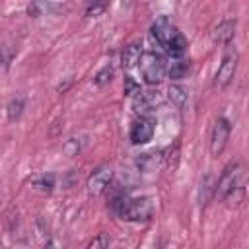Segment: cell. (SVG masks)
Here are the masks:
<instances>
[{"mask_svg":"<svg viewBox=\"0 0 249 249\" xmlns=\"http://www.w3.org/2000/svg\"><path fill=\"white\" fill-rule=\"evenodd\" d=\"M29 185L33 187V189H37V191H43V193H51L53 191V187H54V175H47V173H43V175H33L31 179H29Z\"/></svg>","mask_w":249,"mask_h":249,"instance_id":"obj_13","label":"cell"},{"mask_svg":"<svg viewBox=\"0 0 249 249\" xmlns=\"http://www.w3.org/2000/svg\"><path fill=\"white\" fill-rule=\"evenodd\" d=\"M123 89H124V95H128V97H132V99L142 93L140 84H138L134 78H130V76H124V86H123Z\"/></svg>","mask_w":249,"mask_h":249,"instance_id":"obj_19","label":"cell"},{"mask_svg":"<svg viewBox=\"0 0 249 249\" xmlns=\"http://www.w3.org/2000/svg\"><path fill=\"white\" fill-rule=\"evenodd\" d=\"M161 160L167 163L169 169H171V165L175 167V165H177V160H179V142H175V144L167 150V156H161Z\"/></svg>","mask_w":249,"mask_h":249,"instance_id":"obj_22","label":"cell"},{"mask_svg":"<svg viewBox=\"0 0 249 249\" xmlns=\"http://www.w3.org/2000/svg\"><path fill=\"white\" fill-rule=\"evenodd\" d=\"M70 84H72V80H66V82H64V84H60V86H58L56 89H58L60 93H64V91H66V89L70 88Z\"/></svg>","mask_w":249,"mask_h":249,"instance_id":"obj_25","label":"cell"},{"mask_svg":"<svg viewBox=\"0 0 249 249\" xmlns=\"http://www.w3.org/2000/svg\"><path fill=\"white\" fill-rule=\"evenodd\" d=\"M161 103V93L160 91H142L138 97H134V111L136 113H148L156 109V105Z\"/></svg>","mask_w":249,"mask_h":249,"instance_id":"obj_10","label":"cell"},{"mask_svg":"<svg viewBox=\"0 0 249 249\" xmlns=\"http://www.w3.org/2000/svg\"><path fill=\"white\" fill-rule=\"evenodd\" d=\"M156 204L152 196H136V198H124L119 202V214L123 220L128 222H146L154 216Z\"/></svg>","mask_w":249,"mask_h":249,"instance_id":"obj_3","label":"cell"},{"mask_svg":"<svg viewBox=\"0 0 249 249\" xmlns=\"http://www.w3.org/2000/svg\"><path fill=\"white\" fill-rule=\"evenodd\" d=\"M23 107H25V101H23V97L21 95H18V97H12L10 99V103H8V107H6V113H8V121H18L19 117H21V113H23Z\"/></svg>","mask_w":249,"mask_h":249,"instance_id":"obj_15","label":"cell"},{"mask_svg":"<svg viewBox=\"0 0 249 249\" xmlns=\"http://www.w3.org/2000/svg\"><path fill=\"white\" fill-rule=\"evenodd\" d=\"M138 66H140V74H142L146 84L154 86V84L161 82L163 72H165V62H163V58L160 54H156L152 51L142 53V56L138 60Z\"/></svg>","mask_w":249,"mask_h":249,"instance_id":"obj_4","label":"cell"},{"mask_svg":"<svg viewBox=\"0 0 249 249\" xmlns=\"http://www.w3.org/2000/svg\"><path fill=\"white\" fill-rule=\"evenodd\" d=\"M167 97H169V101H171L177 109H183V107L187 105V91H185V88H181V86H177V84L169 86Z\"/></svg>","mask_w":249,"mask_h":249,"instance_id":"obj_14","label":"cell"},{"mask_svg":"<svg viewBox=\"0 0 249 249\" xmlns=\"http://www.w3.org/2000/svg\"><path fill=\"white\" fill-rule=\"evenodd\" d=\"M64 152L68 156H76L80 152V144H76V138H70L66 144H64Z\"/></svg>","mask_w":249,"mask_h":249,"instance_id":"obj_24","label":"cell"},{"mask_svg":"<svg viewBox=\"0 0 249 249\" xmlns=\"http://www.w3.org/2000/svg\"><path fill=\"white\" fill-rule=\"evenodd\" d=\"M109 243H111V237L107 235V233H97L89 243H88V247L86 249H107L109 247Z\"/></svg>","mask_w":249,"mask_h":249,"instance_id":"obj_20","label":"cell"},{"mask_svg":"<svg viewBox=\"0 0 249 249\" xmlns=\"http://www.w3.org/2000/svg\"><path fill=\"white\" fill-rule=\"evenodd\" d=\"M237 62H239V54H237L235 49L233 51H228L224 54V58H222V62H220V66L216 70V76H214V86L218 89H224L233 80L235 70H237Z\"/></svg>","mask_w":249,"mask_h":249,"instance_id":"obj_6","label":"cell"},{"mask_svg":"<svg viewBox=\"0 0 249 249\" xmlns=\"http://www.w3.org/2000/svg\"><path fill=\"white\" fill-rule=\"evenodd\" d=\"M241 181H243L241 163H239V161H230V163L224 167L220 179L216 181V185H214V195H212V196L218 198V200H226V198L231 196L235 191H241V189H243Z\"/></svg>","mask_w":249,"mask_h":249,"instance_id":"obj_2","label":"cell"},{"mask_svg":"<svg viewBox=\"0 0 249 249\" xmlns=\"http://www.w3.org/2000/svg\"><path fill=\"white\" fill-rule=\"evenodd\" d=\"M150 31H152V37L156 39V43H158L165 53H169L171 56H181V54L187 51V39L183 37V33H181L165 16L158 18V19L152 23Z\"/></svg>","mask_w":249,"mask_h":249,"instance_id":"obj_1","label":"cell"},{"mask_svg":"<svg viewBox=\"0 0 249 249\" xmlns=\"http://www.w3.org/2000/svg\"><path fill=\"white\" fill-rule=\"evenodd\" d=\"M161 154L160 152H148V154H140L136 158V167L142 171V173H150V171H156L161 163Z\"/></svg>","mask_w":249,"mask_h":249,"instance_id":"obj_12","label":"cell"},{"mask_svg":"<svg viewBox=\"0 0 249 249\" xmlns=\"http://www.w3.org/2000/svg\"><path fill=\"white\" fill-rule=\"evenodd\" d=\"M111 78H113V68H111V66H105V68H101V70L95 74L93 84L101 88V86H107V84L111 82Z\"/></svg>","mask_w":249,"mask_h":249,"instance_id":"obj_21","label":"cell"},{"mask_svg":"<svg viewBox=\"0 0 249 249\" xmlns=\"http://www.w3.org/2000/svg\"><path fill=\"white\" fill-rule=\"evenodd\" d=\"M233 35H235V19H222L214 27L212 39L218 45H230V41L233 39Z\"/></svg>","mask_w":249,"mask_h":249,"instance_id":"obj_9","label":"cell"},{"mask_svg":"<svg viewBox=\"0 0 249 249\" xmlns=\"http://www.w3.org/2000/svg\"><path fill=\"white\" fill-rule=\"evenodd\" d=\"M154 128H156L154 119H150V117H140V119H136V121L132 123V126H130V142L136 144V146L150 142L152 136H154Z\"/></svg>","mask_w":249,"mask_h":249,"instance_id":"obj_8","label":"cell"},{"mask_svg":"<svg viewBox=\"0 0 249 249\" xmlns=\"http://www.w3.org/2000/svg\"><path fill=\"white\" fill-rule=\"evenodd\" d=\"M230 132H231V124L228 119L224 117H218L214 121V126L210 130V140H208V146H210V154L214 158H218L224 150H226V144L230 140Z\"/></svg>","mask_w":249,"mask_h":249,"instance_id":"obj_5","label":"cell"},{"mask_svg":"<svg viewBox=\"0 0 249 249\" xmlns=\"http://www.w3.org/2000/svg\"><path fill=\"white\" fill-rule=\"evenodd\" d=\"M214 185H216L214 175H212V173L204 175V179L200 181V202H202V204L210 198V195H214Z\"/></svg>","mask_w":249,"mask_h":249,"instance_id":"obj_17","label":"cell"},{"mask_svg":"<svg viewBox=\"0 0 249 249\" xmlns=\"http://www.w3.org/2000/svg\"><path fill=\"white\" fill-rule=\"evenodd\" d=\"M189 72V60H175L169 66V78L171 80H183Z\"/></svg>","mask_w":249,"mask_h":249,"instance_id":"obj_16","label":"cell"},{"mask_svg":"<svg viewBox=\"0 0 249 249\" xmlns=\"http://www.w3.org/2000/svg\"><path fill=\"white\" fill-rule=\"evenodd\" d=\"M111 177H113V169L109 167V165H97L93 171H91V175L88 177V195L89 196H93V198H97V196H101L105 191H107V187H109V183H111Z\"/></svg>","mask_w":249,"mask_h":249,"instance_id":"obj_7","label":"cell"},{"mask_svg":"<svg viewBox=\"0 0 249 249\" xmlns=\"http://www.w3.org/2000/svg\"><path fill=\"white\" fill-rule=\"evenodd\" d=\"M140 56H142V45H140V43H130V45H126L124 51H123V54H121V64H123V68H126V70L134 68V66L138 64Z\"/></svg>","mask_w":249,"mask_h":249,"instance_id":"obj_11","label":"cell"},{"mask_svg":"<svg viewBox=\"0 0 249 249\" xmlns=\"http://www.w3.org/2000/svg\"><path fill=\"white\" fill-rule=\"evenodd\" d=\"M105 8H107V4H89V6H88V10H86V16H88V18L99 16V14H103V12H105Z\"/></svg>","mask_w":249,"mask_h":249,"instance_id":"obj_23","label":"cell"},{"mask_svg":"<svg viewBox=\"0 0 249 249\" xmlns=\"http://www.w3.org/2000/svg\"><path fill=\"white\" fill-rule=\"evenodd\" d=\"M14 56H16V51L12 45L0 47V74H4L10 68V62L14 60Z\"/></svg>","mask_w":249,"mask_h":249,"instance_id":"obj_18","label":"cell"}]
</instances>
